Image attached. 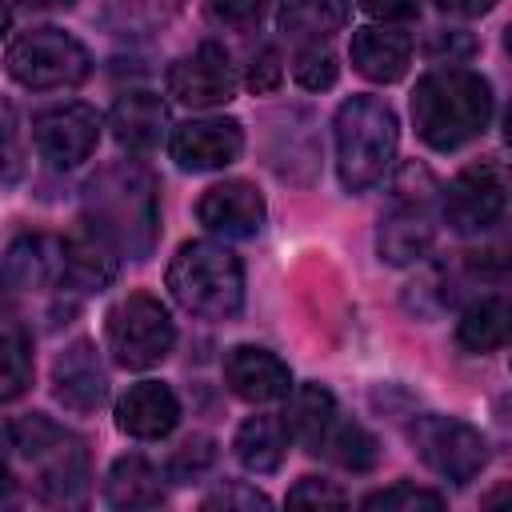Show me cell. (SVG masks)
Segmentation results:
<instances>
[{"mask_svg":"<svg viewBox=\"0 0 512 512\" xmlns=\"http://www.w3.org/2000/svg\"><path fill=\"white\" fill-rule=\"evenodd\" d=\"M84 224L112 240L120 256L144 260L160 240V196L156 176L140 160H116L84 184Z\"/></svg>","mask_w":512,"mask_h":512,"instance_id":"6da1fadb","label":"cell"},{"mask_svg":"<svg viewBox=\"0 0 512 512\" xmlns=\"http://www.w3.org/2000/svg\"><path fill=\"white\" fill-rule=\"evenodd\" d=\"M492 120V84L460 64H440L424 72L412 88V124L416 136L436 148L452 152L476 140Z\"/></svg>","mask_w":512,"mask_h":512,"instance_id":"7a4b0ae2","label":"cell"},{"mask_svg":"<svg viewBox=\"0 0 512 512\" xmlns=\"http://www.w3.org/2000/svg\"><path fill=\"white\" fill-rule=\"evenodd\" d=\"M168 292L200 320H232L244 308V264L220 240H188L168 264Z\"/></svg>","mask_w":512,"mask_h":512,"instance_id":"3957f363","label":"cell"},{"mask_svg":"<svg viewBox=\"0 0 512 512\" xmlns=\"http://www.w3.org/2000/svg\"><path fill=\"white\" fill-rule=\"evenodd\" d=\"M332 136H336V172L348 192H368L372 184H380L400 144L396 112L380 96H348L336 108Z\"/></svg>","mask_w":512,"mask_h":512,"instance_id":"277c9868","label":"cell"},{"mask_svg":"<svg viewBox=\"0 0 512 512\" xmlns=\"http://www.w3.org/2000/svg\"><path fill=\"white\" fill-rule=\"evenodd\" d=\"M12 448L20 452V460L32 468L40 496L56 500V504H76L88 488V448L76 432H68L64 424H56L52 416H20L12 428Z\"/></svg>","mask_w":512,"mask_h":512,"instance_id":"5b68a950","label":"cell"},{"mask_svg":"<svg viewBox=\"0 0 512 512\" xmlns=\"http://www.w3.org/2000/svg\"><path fill=\"white\" fill-rule=\"evenodd\" d=\"M104 340H108V352L120 368H132V372H144L152 364H160L172 344H176V324L168 316V308L148 296V292H128L120 296L108 316H104Z\"/></svg>","mask_w":512,"mask_h":512,"instance_id":"8992f818","label":"cell"},{"mask_svg":"<svg viewBox=\"0 0 512 512\" xmlns=\"http://www.w3.org/2000/svg\"><path fill=\"white\" fill-rule=\"evenodd\" d=\"M436 196H440V184L432 180L428 168L416 172V188L408 180V168H400V180H396V204L392 212L380 220V232H376V252L384 264H416L432 240H436Z\"/></svg>","mask_w":512,"mask_h":512,"instance_id":"52a82bcc","label":"cell"},{"mask_svg":"<svg viewBox=\"0 0 512 512\" xmlns=\"http://www.w3.org/2000/svg\"><path fill=\"white\" fill-rule=\"evenodd\" d=\"M8 72L16 84L32 92H52V88H76L92 72L88 48L60 32V28H28L12 40L8 48Z\"/></svg>","mask_w":512,"mask_h":512,"instance_id":"ba28073f","label":"cell"},{"mask_svg":"<svg viewBox=\"0 0 512 512\" xmlns=\"http://www.w3.org/2000/svg\"><path fill=\"white\" fill-rule=\"evenodd\" d=\"M408 440L416 448V456L448 484H468L484 472L488 464V440L480 428H472L460 416H440V412H424L408 424Z\"/></svg>","mask_w":512,"mask_h":512,"instance_id":"9c48e42d","label":"cell"},{"mask_svg":"<svg viewBox=\"0 0 512 512\" xmlns=\"http://www.w3.org/2000/svg\"><path fill=\"white\" fill-rule=\"evenodd\" d=\"M440 216L460 232V236H480L488 232L508 204V180L504 168L492 160H476L468 168H460L448 188H440Z\"/></svg>","mask_w":512,"mask_h":512,"instance_id":"30bf717a","label":"cell"},{"mask_svg":"<svg viewBox=\"0 0 512 512\" xmlns=\"http://www.w3.org/2000/svg\"><path fill=\"white\" fill-rule=\"evenodd\" d=\"M32 144L52 168H76L100 144V116L92 104L80 100L40 108L32 116Z\"/></svg>","mask_w":512,"mask_h":512,"instance_id":"8fae6325","label":"cell"},{"mask_svg":"<svg viewBox=\"0 0 512 512\" xmlns=\"http://www.w3.org/2000/svg\"><path fill=\"white\" fill-rule=\"evenodd\" d=\"M168 96L184 108H216V104H228L232 92H236V68H232V56L204 40L196 52L172 60L168 76Z\"/></svg>","mask_w":512,"mask_h":512,"instance_id":"7c38bea8","label":"cell"},{"mask_svg":"<svg viewBox=\"0 0 512 512\" xmlns=\"http://www.w3.org/2000/svg\"><path fill=\"white\" fill-rule=\"evenodd\" d=\"M0 288L8 300H32L40 292L64 288L60 276V240L44 232H24L8 244L0 260Z\"/></svg>","mask_w":512,"mask_h":512,"instance_id":"4fadbf2b","label":"cell"},{"mask_svg":"<svg viewBox=\"0 0 512 512\" xmlns=\"http://www.w3.org/2000/svg\"><path fill=\"white\" fill-rule=\"evenodd\" d=\"M168 152L184 172H212V168L232 164L244 152V128L224 116L184 120L172 128Z\"/></svg>","mask_w":512,"mask_h":512,"instance_id":"5bb4252c","label":"cell"},{"mask_svg":"<svg viewBox=\"0 0 512 512\" xmlns=\"http://www.w3.org/2000/svg\"><path fill=\"white\" fill-rule=\"evenodd\" d=\"M264 196L256 192V184L248 180H224L212 184L200 200H196V220L224 240H248L264 228Z\"/></svg>","mask_w":512,"mask_h":512,"instance_id":"9a60e30c","label":"cell"},{"mask_svg":"<svg viewBox=\"0 0 512 512\" xmlns=\"http://www.w3.org/2000/svg\"><path fill=\"white\" fill-rule=\"evenodd\" d=\"M224 384L244 404H272L292 392V368L256 344H236L224 352Z\"/></svg>","mask_w":512,"mask_h":512,"instance_id":"2e32d148","label":"cell"},{"mask_svg":"<svg viewBox=\"0 0 512 512\" xmlns=\"http://www.w3.org/2000/svg\"><path fill=\"white\" fill-rule=\"evenodd\" d=\"M116 268H120V252L112 248L108 236H100L84 220L76 232L60 240V276L68 292H100L116 280Z\"/></svg>","mask_w":512,"mask_h":512,"instance_id":"e0dca14e","label":"cell"},{"mask_svg":"<svg viewBox=\"0 0 512 512\" xmlns=\"http://www.w3.org/2000/svg\"><path fill=\"white\" fill-rule=\"evenodd\" d=\"M52 392L72 412H96L108 400V372L88 340L68 344L52 364Z\"/></svg>","mask_w":512,"mask_h":512,"instance_id":"ac0fdd59","label":"cell"},{"mask_svg":"<svg viewBox=\"0 0 512 512\" xmlns=\"http://www.w3.org/2000/svg\"><path fill=\"white\" fill-rule=\"evenodd\" d=\"M180 424V400L160 380H140L116 400V428L136 440H160Z\"/></svg>","mask_w":512,"mask_h":512,"instance_id":"d6986e66","label":"cell"},{"mask_svg":"<svg viewBox=\"0 0 512 512\" xmlns=\"http://www.w3.org/2000/svg\"><path fill=\"white\" fill-rule=\"evenodd\" d=\"M348 56H352L360 76H368L376 84H392L412 64V36L404 28H392V24H364L352 32Z\"/></svg>","mask_w":512,"mask_h":512,"instance_id":"ffe728a7","label":"cell"},{"mask_svg":"<svg viewBox=\"0 0 512 512\" xmlns=\"http://www.w3.org/2000/svg\"><path fill=\"white\" fill-rule=\"evenodd\" d=\"M108 128H112L120 148L144 156L168 132V104L156 92H144V88L124 92V96H116V104L108 112Z\"/></svg>","mask_w":512,"mask_h":512,"instance_id":"44dd1931","label":"cell"},{"mask_svg":"<svg viewBox=\"0 0 512 512\" xmlns=\"http://www.w3.org/2000/svg\"><path fill=\"white\" fill-rule=\"evenodd\" d=\"M336 420H340V404H336V396H332L324 384H300V388L288 392L284 424H288V436H292L304 452L316 456Z\"/></svg>","mask_w":512,"mask_h":512,"instance_id":"7402d4cb","label":"cell"},{"mask_svg":"<svg viewBox=\"0 0 512 512\" xmlns=\"http://www.w3.org/2000/svg\"><path fill=\"white\" fill-rule=\"evenodd\" d=\"M288 444H292L288 424H284V416H276V412L248 416V420L236 428V436H232L236 460H240L248 472H256V476L276 472V468L284 464V456H288Z\"/></svg>","mask_w":512,"mask_h":512,"instance_id":"603a6c76","label":"cell"},{"mask_svg":"<svg viewBox=\"0 0 512 512\" xmlns=\"http://www.w3.org/2000/svg\"><path fill=\"white\" fill-rule=\"evenodd\" d=\"M104 500L112 508H156L164 504V472L148 456H120L104 476Z\"/></svg>","mask_w":512,"mask_h":512,"instance_id":"cb8c5ba5","label":"cell"},{"mask_svg":"<svg viewBox=\"0 0 512 512\" xmlns=\"http://www.w3.org/2000/svg\"><path fill=\"white\" fill-rule=\"evenodd\" d=\"M344 20V0H276V24L292 40H328L336 28H344Z\"/></svg>","mask_w":512,"mask_h":512,"instance_id":"d4e9b609","label":"cell"},{"mask_svg":"<svg viewBox=\"0 0 512 512\" xmlns=\"http://www.w3.org/2000/svg\"><path fill=\"white\" fill-rule=\"evenodd\" d=\"M180 8H184V0H100V20L116 36L144 40V36L160 32Z\"/></svg>","mask_w":512,"mask_h":512,"instance_id":"484cf974","label":"cell"},{"mask_svg":"<svg viewBox=\"0 0 512 512\" xmlns=\"http://www.w3.org/2000/svg\"><path fill=\"white\" fill-rule=\"evenodd\" d=\"M456 340H460V348L480 352V356L504 348V340H508V304L500 296L472 300L456 320Z\"/></svg>","mask_w":512,"mask_h":512,"instance_id":"4316f807","label":"cell"},{"mask_svg":"<svg viewBox=\"0 0 512 512\" xmlns=\"http://www.w3.org/2000/svg\"><path fill=\"white\" fill-rule=\"evenodd\" d=\"M316 456H324V460H332V464H340V468H348V472H368V468H376V460H380V444H376V436H372L364 424L340 416V420L332 424V432L324 436V444H320Z\"/></svg>","mask_w":512,"mask_h":512,"instance_id":"83f0119b","label":"cell"},{"mask_svg":"<svg viewBox=\"0 0 512 512\" xmlns=\"http://www.w3.org/2000/svg\"><path fill=\"white\" fill-rule=\"evenodd\" d=\"M32 384V340L20 320H0V400L24 396Z\"/></svg>","mask_w":512,"mask_h":512,"instance_id":"f1b7e54d","label":"cell"},{"mask_svg":"<svg viewBox=\"0 0 512 512\" xmlns=\"http://www.w3.org/2000/svg\"><path fill=\"white\" fill-rule=\"evenodd\" d=\"M292 76H296V84L308 88V92L332 88L336 76H340V60H336L332 44H328V40H300V48H296V56H292Z\"/></svg>","mask_w":512,"mask_h":512,"instance_id":"f546056e","label":"cell"},{"mask_svg":"<svg viewBox=\"0 0 512 512\" xmlns=\"http://www.w3.org/2000/svg\"><path fill=\"white\" fill-rule=\"evenodd\" d=\"M360 508H368V512H440L444 496L432 492V488H420L412 480H396L380 492H368L360 500Z\"/></svg>","mask_w":512,"mask_h":512,"instance_id":"4dcf8cb0","label":"cell"},{"mask_svg":"<svg viewBox=\"0 0 512 512\" xmlns=\"http://www.w3.org/2000/svg\"><path fill=\"white\" fill-rule=\"evenodd\" d=\"M212 464H216V444H212L208 436H188V440L172 452V460H168V480L192 484V480H200Z\"/></svg>","mask_w":512,"mask_h":512,"instance_id":"1f68e13d","label":"cell"},{"mask_svg":"<svg viewBox=\"0 0 512 512\" xmlns=\"http://www.w3.org/2000/svg\"><path fill=\"white\" fill-rule=\"evenodd\" d=\"M264 8L268 0H204L208 20L228 32H252L264 20Z\"/></svg>","mask_w":512,"mask_h":512,"instance_id":"d6a6232c","label":"cell"},{"mask_svg":"<svg viewBox=\"0 0 512 512\" xmlns=\"http://www.w3.org/2000/svg\"><path fill=\"white\" fill-rule=\"evenodd\" d=\"M20 176H24V148H20L16 112L8 100H0V184H16Z\"/></svg>","mask_w":512,"mask_h":512,"instance_id":"836d02e7","label":"cell"},{"mask_svg":"<svg viewBox=\"0 0 512 512\" xmlns=\"http://www.w3.org/2000/svg\"><path fill=\"white\" fill-rule=\"evenodd\" d=\"M280 76H284V60H280V52H276L272 44H260V48L248 56L244 88H248L252 96H264V92H272V88L280 84Z\"/></svg>","mask_w":512,"mask_h":512,"instance_id":"e575fe53","label":"cell"},{"mask_svg":"<svg viewBox=\"0 0 512 512\" xmlns=\"http://www.w3.org/2000/svg\"><path fill=\"white\" fill-rule=\"evenodd\" d=\"M288 504H312V508H344L348 504V496L332 484V480H324V476H304V480H296L292 488H288Z\"/></svg>","mask_w":512,"mask_h":512,"instance_id":"d590c367","label":"cell"},{"mask_svg":"<svg viewBox=\"0 0 512 512\" xmlns=\"http://www.w3.org/2000/svg\"><path fill=\"white\" fill-rule=\"evenodd\" d=\"M272 500L264 496V492H256V488H248V484H224L220 492H212V496H204V508H268Z\"/></svg>","mask_w":512,"mask_h":512,"instance_id":"8d00e7d4","label":"cell"},{"mask_svg":"<svg viewBox=\"0 0 512 512\" xmlns=\"http://www.w3.org/2000/svg\"><path fill=\"white\" fill-rule=\"evenodd\" d=\"M360 8L380 24H404L420 16V0H360Z\"/></svg>","mask_w":512,"mask_h":512,"instance_id":"74e56055","label":"cell"},{"mask_svg":"<svg viewBox=\"0 0 512 512\" xmlns=\"http://www.w3.org/2000/svg\"><path fill=\"white\" fill-rule=\"evenodd\" d=\"M476 44H472V36H464V32H436V40L428 44V56L432 60H440L444 64V56H448V64H460V56H468Z\"/></svg>","mask_w":512,"mask_h":512,"instance_id":"f35d334b","label":"cell"},{"mask_svg":"<svg viewBox=\"0 0 512 512\" xmlns=\"http://www.w3.org/2000/svg\"><path fill=\"white\" fill-rule=\"evenodd\" d=\"M436 8L440 12H448V16H484V12H492L496 8V0H436Z\"/></svg>","mask_w":512,"mask_h":512,"instance_id":"ab89813d","label":"cell"},{"mask_svg":"<svg viewBox=\"0 0 512 512\" xmlns=\"http://www.w3.org/2000/svg\"><path fill=\"white\" fill-rule=\"evenodd\" d=\"M16 496V476H12V468L0 460V504H8Z\"/></svg>","mask_w":512,"mask_h":512,"instance_id":"60d3db41","label":"cell"},{"mask_svg":"<svg viewBox=\"0 0 512 512\" xmlns=\"http://www.w3.org/2000/svg\"><path fill=\"white\" fill-rule=\"evenodd\" d=\"M28 8H44V12H56V8H72L76 0H24Z\"/></svg>","mask_w":512,"mask_h":512,"instance_id":"b9f144b4","label":"cell"},{"mask_svg":"<svg viewBox=\"0 0 512 512\" xmlns=\"http://www.w3.org/2000/svg\"><path fill=\"white\" fill-rule=\"evenodd\" d=\"M8 24H12V4H8V0H0V36L8 32Z\"/></svg>","mask_w":512,"mask_h":512,"instance_id":"7bdbcfd3","label":"cell"}]
</instances>
